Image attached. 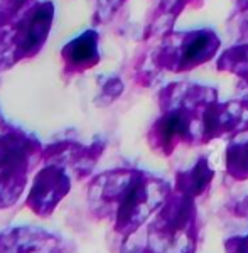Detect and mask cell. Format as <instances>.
Masks as SVG:
<instances>
[{
  "label": "cell",
  "mask_w": 248,
  "mask_h": 253,
  "mask_svg": "<svg viewBox=\"0 0 248 253\" xmlns=\"http://www.w3.org/2000/svg\"><path fill=\"white\" fill-rule=\"evenodd\" d=\"M221 39L211 29L170 32L154 54L157 68L169 73H188L219 54Z\"/></svg>",
  "instance_id": "1"
},
{
  "label": "cell",
  "mask_w": 248,
  "mask_h": 253,
  "mask_svg": "<svg viewBox=\"0 0 248 253\" xmlns=\"http://www.w3.org/2000/svg\"><path fill=\"white\" fill-rule=\"evenodd\" d=\"M206 142L219 137H237L248 132V103L243 100L226 101L214 105L203 115Z\"/></svg>",
  "instance_id": "2"
},
{
  "label": "cell",
  "mask_w": 248,
  "mask_h": 253,
  "mask_svg": "<svg viewBox=\"0 0 248 253\" xmlns=\"http://www.w3.org/2000/svg\"><path fill=\"white\" fill-rule=\"evenodd\" d=\"M159 101L162 112L186 110L196 115H205L206 110L218 101V93L214 88L205 84L179 81V83H170L162 89Z\"/></svg>",
  "instance_id": "3"
},
{
  "label": "cell",
  "mask_w": 248,
  "mask_h": 253,
  "mask_svg": "<svg viewBox=\"0 0 248 253\" xmlns=\"http://www.w3.org/2000/svg\"><path fill=\"white\" fill-rule=\"evenodd\" d=\"M214 172L211 170L206 159H198L191 169L177 174V191L189 198L203 194L213 181Z\"/></svg>",
  "instance_id": "4"
},
{
  "label": "cell",
  "mask_w": 248,
  "mask_h": 253,
  "mask_svg": "<svg viewBox=\"0 0 248 253\" xmlns=\"http://www.w3.org/2000/svg\"><path fill=\"white\" fill-rule=\"evenodd\" d=\"M193 0H161L154 19L150 22L149 38H165L174 29L176 19Z\"/></svg>",
  "instance_id": "5"
},
{
  "label": "cell",
  "mask_w": 248,
  "mask_h": 253,
  "mask_svg": "<svg viewBox=\"0 0 248 253\" xmlns=\"http://www.w3.org/2000/svg\"><path fill=\"white\" fill-rule=\"evenodd\" d=\"M216 68L221 73L238 76L240 80H248V41L237 42L218 54Z\"/></svg>",
  "instance_id": "6"
},
{
  "label": "cell",
  "mask_w": 248,
  "mask_h": 253,
  "mask_svg": "<svg viewBox=\"0 0 248 253\" xmlns=\"http://www.w3.org/2000/svg\"><path fill=\"white\" fill-rule=\"evenodd\" d=\"M75 51H73V58L75 61H91L96 56V44L95 38H83L75 42Z\"/></svg>",
  "instance_id": "7"
},
{
  "label": "cell",
  "mask_w": 248,
  "mask_h": 253,
  "mask_svg": "<svg viewBox=\"0 0 248 253\" xmlns=\"http://www.w3.org/2000/svg\"><path fill=\"white\" fill-rule=\"evenodd\" d=\"M235 20H237V22H233V26H235V32L238 34L237 36L238 42H247L248 41V9L245 10L237 9Z\"/></svg>",
  "instance_id": "8"
},
{
  "label": "cell",
  "mask_w": 248,
  "mask_h": 253,
  "mask_svg": "<svg viewBox=\"0 0 248 253\" xmlns=\"http://www.w3.org/2000/svg\"><path fill=\"white\" fill-rule=\"evenodd\" d=\"M237 95H238L240 100H243L248 103V80H240Z\"/></svg>",
  "instance_id": "9"
},
{
  "label": "cell",
  "mask_w": 248,
  "mask_h": 253,
  "mask_svg": "<svg viewBox=\"0 0 248 253\" xmlns=\"http://www.w3.org/2000/svg\"><path fill=\"white\" fill-rule=\"evenodd\" d=\"M235 3H237V9L240 10L248 9V0H235Z\"/></svg>",
  "instance_id": "10"
}]
</instances>
